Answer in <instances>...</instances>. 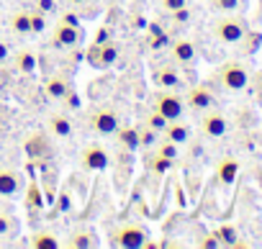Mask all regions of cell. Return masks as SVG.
<instances>
[{
  "instance_id": "3957f363",
  "label": "cell",
  "mask_w": 262,
  "mask_h": 249,
  "mask_svg": "<svg viewBox=\"0 0 262 249\" xmlns=\"http://www.w3.org/2000/svg\"><path fill=\"white\" fill-rule=\"evenodd\" d=\"M82 39H85L82 26H80L75 18L64 16V18H59V24L52 29L49 47H52V49H75V47L82 44Z\"/></svg>"
},
{
  "instance_id": "9c48e42d",
  "label": "cell",
  "mask_w": 262,
  "mask_h": 249,
  "mask_svg": "<svg viewBox=\"0 0 262 249\" xmlns=\"http://www.w3.org/2000/svg\"><path fill=\"white\" fill-rule=\"evenodd\" d=\"M226 131H229V121H226V116L221 110H216V108L203 110V116H201V134L206 139H221V137H226Z\"/></svg>"
},
{
  "instance_id": "2e32d148",
  "label": "cell",
  "mask_w": 262,
  "mask_h": 249,
  "mask_svg": "<svg viewBox=\"0 0 262 249\" xmlns=\"http://www.w3.org/2000/svg\"><path fill=\"white\" fill-rule=\"evenodd\" d=\"M162 137L170 139V142H175L178 147H185V144H190V139H193V129L188 126L183 118H178V121H167Z\"/></svg>"
},
{
  "instance_id": "8992f818",
  "label": "cell",
  "mask_w": 262,
  "mask_h": 249,
  "mask_svg": "<svg viewBox=\"0 0 262 249\" xmlns=\"http://www.w3.org/2000/svg\"><path fill=\"white\" fill-rule=\"evenodd\" d=\"M183 100H185V108H190L195 113L216 108V93H213L211 85H193V87H188Z\"/></svg>"
},
{
  "instance_id": "4fadbf2b",
  "label": "cell",
  "mask_w": 262,
  "mask_h": 249,
  "mask_svg": "<svg viewBox=\"0 0 262 249\" xmlns=\"http://www.w3.org/2000/svg\"><path fill=\"white\" fill-rule=\"evenodd\" d=\"M170 57H172V62L178 64V67H193L195 64V59H198V49H195V44L190 41V39H175L172 44H170Z\"/></svg>"
},
{
  "instance_id": "44dd1931",
  "label": "cell",
  "mask_w": 262,
  "mask_h": 249,
  "mask_svg": "<svg viewBox=\"0 0 262 249\" xmlns=\"http://www.w3.org/2000/svg\"><path fill=\"white\" fill-rule=\"evenodd\" d=\"M160 137H162L160 131H155V129L144 126V123L137 129V144H139L142 149H155V144L160 142Z\"/></svg>"
},
{
  "instance_id": "d6a6232c",
  "label": "cell",
  "mask_w": 262,
  "mask_h": 249,
  "mask_svg": "<svg viewBox=\"0 0 262 249\" xmlns=\"http://www.w3.org/2000/svg\"><path fill=\"white\" fill-rule=\"evenodd\" d=\"M170 16H172V21H175V24H183V26H185V24L190 21V8L185 6V8H180V11H172Z\"/></svg>"
},
{
  "instance_id": "ffe728a7",
  "label": "cell",
  "mask_w": 262,
  "mask_h": 249,
  "mask_svg": "<svg viewBox=\"0 0 262 249\" xmlns=\"http://www.w3.org/2000/svg\"><path fill=\"white\" fill-rule=\"evenodd\" d=\"M31 246H36V249H57V246H59V239H57L54 231L39 229V231H34V236H31Z\"/></svg>"
},
{
  "instance_id": "d6986e66",
  "label": "cell",
  "mask_w": 262,
  "mask_h": 249,
  "mask_svg": "<svg viewBox=\"0 0 262 249\" xmlns=\"http://www.w3.org/2000/svg\"><path fill=\"white\" fill-rule=\"evenodd\" d=\"M236 172H239V162H236L234 157H224V160L216 165V175H219V180H221L224 185H234Z\"/></svg>"
},
{
  "instance_id": "277c9868",
  "label": "cell",
  "mask_w": 262,
  "mask_h": 249,
  "mask_svg": "<svg viewBox=\"0 0 262 249\" xmlns=\"http://www.w3.org/2000/svg\"><path fill=\"white\" fill-rule=\"evenodd\" d=\"M149 108H155L157 113H162L167 121H178L185 113V100L183 95H178V90H167V87H157L149 98Z\"/></svg>"
},
{
  "instance_id": "d590c367",
  "label": "cell",
  "mask_w": 262,
  "mask_h": 249,
  "mask_svg": "<svg viewBox=\"0 0 262 249\" xmlns=\"http://www.w3.org/2000/svg\"><path fill=\"white\" fill-rule=\"evenodd\" d=\"M257 82H259V85H262V72H259V75H257Z\"/></svg>"
},
{
  "instance_id": "7a4b0ae2",
  "label": "cell",
  "mask_w": 262,
  "mask_h": 249,
  "mask_svg": "<svg viewBox=\"0 0 262 249\" xmlns=\"http://www.w3.org/2000/svg\"><path fill=\"white\" fill-rule=\"evenodd\" d=\"M211 31H213V36L221 44H242L244 36H247V31H249V26H247V21H244L242 13H224L211 26Z\"/></svg>"
},
{
  "instance_id": "6da1fadb",
  "label": "cell",
  "mask_w": 262,
  "mask_h": 249,
  "mask_svg": "<svg viewBox=\"0 0 262 249\" xmlns=\"http://www.w3.org/2000/svg\"><path fill=\"white\" fill-rule=\"evenodd\" d=\"M211 82L219 85V87L226 90V93H239V90H244V87L249 85V67H247L244 62H236V59L224 62V64L213 72Z\"/></svg>"
},
{
  "instance_id": "5bb4252c",
  "label": "cell",
  "mask_w": 262,
  "mask_h": 249,
  "mask_svg": "<svg viewBox=\"0 0 262 249\" xmlns=\"http://www.w3.org/2000/svg\"><path fill=\"white\" fill-rule=\"evenodd\" d=\"M72 90H75V87H72V75H70V72H54V75L47 80V85H44L47 98H49V100H59V103H62Z\"/></svg>"
},
{
  "instance_id": "e0dca14e",
  "label": "cell",
  "mask_w": 262,
  "mask_h": 249,
  "mask_svg": "<svg viewBox=\"0 0 262 249\" xmlns=\"http://www.w3.org/2000/svg\"><path fill=\"white\" fill-rule=\"evenodd\" d=\"M8 29L16 34V36H34L31 34V11H26V8H21V11H13L11 16H8Z\"/></svg>"
},
{
  "instance_id": "7402d4cb",
  "label": "cell",
  "mask_w": 262,
  "mask_h": 249,
  "mask_svg": "<svg viewBox=\"0 0 262 249\" xmlns=\"http://www.w3.org/2000/svg\"><path fill=\"white\" fill-rule=\"evenodd\" d=\"M155 154H160V157H165V160H170V162H175L178 157H180V147L175 144V142H170V139H160L157 144H155Z\"/></svg>"
},
{
  "instance_id": "4316f807",
  "label": "cell",
  "mask_w": 262,
  "mask_h": 249,
  "mask_svg": "<svg viewBox=\"0 0 262 249\" xmlns=\"http://www.w3.org/2000/svg\"><path fill=\"white\" fill-rule=\"evenodd\" d=\"M34 8L44 13L47 18H54L59 16V0H34Z\"/></svg>"
},
{
  "instance_id": "7c38bea8",
  "label": "cell",
  "mask_w": 262,
  "mask_h": 249,
  "mask_svg": "<svg viewBox=\"0 0 262 249\" xmlns=\"http://www.w3.org/2000/svg\"><path fill=\"white\" fill-rule=\"evenodd\" d=\"M80 165L85 172H103L108 167V152L100 144H88L80 152Z\"/></svg>"
},
{
  "instance_id": "f1b7e54d",
  "label": "cell",
  "mask_w": 262,
  "mask_h": 249,
  "mask_svg": "<svg viewBox=\"0 0 262 249\" xmlns=\"http://www.w3.org/2000/svg\"><path fill=\"white\" fill-rule=\"evenodd\" d=\"M26 206H29V211H41V193H39L36 183H31L26 190Z\"/></svg>"
},
{
  "instance_id": "8fae6325",
  "label": "cell",
  "mask_w": 262,
  "mask_h": 249,
  "mask_svg": "<svg viewBox=\"0 0 262 249\" xmlns=\"http://www.w3.org/2000/svg\"><path fill=\"white\" fill-rule=\"evenodd\" d=\"M24 190V177L13 167H0V200L18 198Z\"/></svg>"
},
{
  "instance_id": "ac0fdd59",
  "label": "cell",
  "mask_w": 262,
  "mask_h": 249,
  "mask_svg": "<svg viewBox=\"0 0 262 249\" xmlns=\"http://www.w3.org/2000/svg\"><path fill=\"white\" fill-rule=\"evenodd\" d=\"M13 64H16V70H18V75H24V77H31L34 72H36V54L31 52V49H18L13 57Z\"/></svg>"
},
{
  "instance_id": "9a60e30c",
  "label": "cell",
  "mask_w": 262,
  "mask_h": 249,
  "mask_svg": "<svg viewBox=\"0 0 262 249\" xmlns=\"http://www.w3.org/2000/svg\"><path fill=\"white\" fill-rule=\"evenodd\" d=\"M47 131L54 137V139H62V142H67V139H72V121H70V116L67 113H52L49 118H47Z\"/></svg>"
},
{
  "instance_id": "d4e9b609",
  "label": "cell",
  "mask_w": 262,
  "mask_h": 249,
  "mask_svg": "<svg viewBox=\"0 0 262 249\" xmlns=\"http://www.w3.org/2000/svg\"><path fill=\"white\" fill-rule=\"evenodd\" d=\"M211 6L221 13H242L247 8V0H211Z\"/></svg>"
},
{
  "instance_id": "e575fe53",
  "label": "cell",
  "mask_w": 262,
  "mask_h": 249,
  "mask_svg": "<svg viewBox=\"0 0 262 249\" xmlns=\"http://www.w3.org/2000/svg\"><path fill=\"white\" fill-rule=\"evenodd\" d=\"M67 3L72 6V8H85V6H90L93 0H67Z\"/></svg>"
},
{
  "instance_id": "cb8c5ba5",
  "label": "cell",
  "mask_w": 262,
  "mask_h": 249,
  "mask_svg": "<svg viewBox=\"0 0 262 249\" xmlns=\"http://www.w3.org/2000/svg\"><path fill=\"white\" fill-rule=\"evenodd\" d=\"M142 123L144 126H149V129H155V131H165V126H167V118L162 116V113H157L155 108H149V110H144V118H142Z\"/></svg>"
},
{
  "instance_id": "4dcf8cb0",
  "label": "cell",
  "mask_w": 262,
  "mask_h": 249,
  "mask_svg": "<svg viewBox=\"0 0 262 249\" xmlns=\"http://www.w3.org/2000/svg\"><path fill=\"white\" fill-rule=\"evenodd\" d=\"M160 6H162V11L172 13V11H180V8H185V6H188V0H160Z\"/></svg>"
},
{
  "instance_id": "1f68e13d",
  "label": "cell",
  "mask_w": 262,
  "mask_h": 249,
  "mask_svg": "<svg viewBox=\"0 0 262 249\" xmlns=\"http://www.w3.org/2000/svg\"><path fill=\"white\" fill-rule=\"evenodd\" d=\"M11 57H13V52H11L8 41H6V39H0V67L8 64V62H11Z\"/></svg>"
},
{
  "instance_id": "52a82bcc",
  "label": "cell",
  "mask_w": 262,
  "mask_h": 249,
  "mask_svg": "<svg viewBox=\"0 0 262 249\" xmlns=\"http://www.w3.org/2000/svg\"><path fill=\"white\" fill-rule=\"evenodd\" d=\"M118 54H121V47H118V41H103V44H95L90 52H88V62L95 67V70H108V67H113L116 64V59H118Z\"/></svg>"
},
{
  "instance_id": "f546056e",
  "label": "cell",
  "mask_w": 262,
  "mask_h": 249,
  "mask_svg": "<svg viewBox=\"0 0 262 249\" xmlns=\"http://www.w3.org/2000/svg\"><path fill=\"white\" fill-rule=\"evenodd\" d=\"M216 236H219V241L226 244V246H236V244H239V239H236V229H231V226H221V229L216 231Z\"/></svg>"
},
{
  "instance_id": "5b68a950",
  "label": "cell",
  "mask_w": 262,
  "mask_h": 249,
  "mask_svg": "<svg viewBox=\"0 0 262 249\" xmlns=\"http://www.w3.org/2000/svg\"><path fill=\"white\" fill-rule=\"evenodd\" d=\"M88 129L98 137H113L118 134V113L111 105H98L88 113Z\"/></svg>"
},
{
  "instance_id": "30bf717a",
  "label": "cell",
  "mask_w": 262,
  "mask_h": 249,
  "mask_svg": "<svg viewBox=\"0 0 262 249\" xmlns=\"http://www.w3.org/2000/svg\"><path fill=\"white\" fill-rule=\"evenodd\" d=\"M116 246H126V249H137V246H144L147 244V231L137 223H126L121 229L113 231V239H111Z\"/></svg>"
},
{
  "instance_id": "83f0119b",
  "label": "cell",
  "mask_w": 262,
  "mask_h": 249,
  "mask_svg": "<svg viewBox=\"0 0 262 249\" xmlns=\"http://www.w3.org/2000/svg\"><path fill=\"white\" fill-rule=\"evenodd\" d=\"M47 26H49V18L44 16V13H39L36 8H31V34H44L47 31Z\"/></svg>"
},
{
  "instance_id": "484cf974",
  "label": "cell",
  "mask_w": 262,
  "mask_h": 249,
  "mask_svg": "<svg viewBox=\"0 0 262 249\" xmlns=\"http://www.w3.org/2000/svg\"><path fill=\"white\" fill-rule=\"evenodd\" d=\"M16 231V218L8 208H0V236H11Z\"/></svg>"
},
{
  "instance_id": "836d02e7",
  "label": "cell",
  "mask_w": 262,
  "mask_h": 249,
  "mask_svg": "<svg viewBox=\"0 0 262 249\" xmlns=\"http://www.w3.org/2000/svg\"><path fill=\"white\" fill-rule=\"evenodd\" d=\"M113 39V31L108 29V26H103L98 34H95V44H103V41H111Z\"/></svg>"
},
{
  "instance_id": "ba28073f",
  "label": "cell",
  "mask_w": 262,
  "mask_h": 249,
  "mask_svg": "<svg viewBox=\"0 0 262 249\" xmlns=\"http://www.w3.org/2000/svg\"><path fill=\"white\" fill-rule=\"evenodd\" d=\"M152 82H155L157 87L180 90V87H183V67H178L175 62L155 64V70H152Z\"/></svg>"
},
{
  "instance_id": "603a6c76",
  "label": "cell",
  "mask_w": 262,
  "mask_h": 249,
  "mask_svg": "<svg viewBox=\"0 0 262 249\" xmlns=\"http://www.w3.org/2000/svg\"><path fill=\"white\" fill-rule=\"evenodd\" d=\"M95 244H98V239H95V234L88 231V229L75 231L72 239H67V246H82V249H88V246H95Z\"/></svg>"
}]
</instances>
